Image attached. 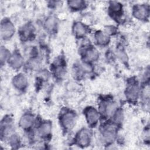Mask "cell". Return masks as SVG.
<instances>
[{"label": "cell", "mask_w": 150, "mask_h": 150, "mask_svg": "<svg viewBox=\"0 0 150 150\" xmlns=\"http://www.w3.org/2000/svg\"><path fill=\"white\" fill-rule=\"evenodd\" d=\"M15 32V27L12 23L8 20L4 19L1 25V36L4 39L11 38Z\"/></svg>", "instance_id": "cell-1"}, {"label": "cell", "mask_w": 150, "mask_h": 150, "mask_svg": "<svg viewBox=\"0 0 150 150\" xmlns=\"http://www.w3.org/2000/svg\"><path fill=\"white\" fill-rule=\"evenodd\" d=\"M76 122V115L73 112H66L62 115L61 123L63 127L69 129L73 127Z\"/></svg>", "instance_id": "cell-2"}, {"label": "cell", "mask_w": 150, "mask_h": 150, "mask_svg": "<svg viewBox=\"0 0 150 150\" xmlns=\"http://www.w3.org/2000/svg\"><path fill=\"white\" fill-rule=\"evenodd\" d=\"M133 15L138 19H146L149 15V8L144 5H136L133 9Z\"/></svg>", "instance_id": "cell-3"}, {"label": "cell", "mask_w": 150, "mask_h": 150, "mask_svg": "<svg viewBox=\"0 0 150 150\" xmlns=\"http://www.w3.org/2000/svg\"><path fill=\"white\" fill-rule=\"evenodd\" d=\"M91 134L90 131L86 129L81 130L77 135L78 144L83 146H86L89 145L91 141Z\"/></svg>", "instance_id": "cell-4"}, {"label": "cell", "mask_w": 150, "mask_h": 150, "mask_svg": "<svg viewBox=\"0 0 150 150\" xmlns=\"http://www.w3.org/2000/svg\"><path fill=\"white\" fill-rule=\"evenodd\" d=\"M85 115L86 120L90 125L96 124L99 118L98 112L93 107H88L86 109Z\"/></svg>", "instance_id": "cell-5"}, {"label": "cell", "mask_w": 150, "mask_h": 150, "mask_svg": "<svg viewBox=\"0 0 150 150\" xmlns=\"http://www.w3.org/2000/svg\"><path fill=\"white\" fill-rule=\"evenodd\" d=\"M139 95V87L135 83L129 84L126 89V96L131 100L137 99Z\"/></svg>", "instance_id": "cell-6"}, {"label": "cell", "mask_w": 150, "mask_h": 150, "mask_svg": "<svg viewBox=\"0 0 150 150\" xmlns=\"http://www.w3.org/2000/svg\"><path fill=\"white\" fill-rule=\"evenodd\" d=\"M13 84L16 88L22 90L26 87L28 81L26 77L23 74H19L14 77L13 79Z\"/></svg>", "instance_id": "cell-7"}, {"label": "cell", "mask_w": 150, "mask_h": 150, "mask_svg": "<svg viewBox=\"0 0 150 150\" xmlns=\"http://www.w3.org/2000/svg\"><path fill=\"white\" fill-rule=\"evenodd\" d=\"M104 139L107 142L113 141L115 138L116 129L113 125H108L107 127L103 133Z\"/></svg>", "instance_id": "cell-8"}, {"label": "cell", "mask_w": 150, "mask_h": 150, "mask_svg": "<svg viewBox=\"0 0 150 150\" xmlns=\"http://www.w3.org/2000/svg\"><path fill=\"white\" fill-rule=\"evenodd\" d=\"M33 116L30 114L23 115L20 120V125L24 129H27L31 127L33 124Z\"/></svg>", "instance_id": "cell-9"}, {"label": "cell", "mask_w": 150, "mask_h": 150, "mask_svg": "<svg viewBox=\"0 0 150 150\" xmlns=\"http://www.w3.org/2000/svg\"><path fill=\"white\" fill-rule=\"evenodd\" d=\"M9 60L11 66L15 69L20 68L23 63L22 57L18 53H15L13 55L11 56Z\"/></svg>", "instance_id": "cell-10"}, {"label": "cell", "mask_w": 150, "mask_h": 150, "mask_svg": "<svg viewBox=\"0 0 150 150\" xmlns=\"http://www.w3.org/2000/svg\"><path fill=\"white\" fill-rule=\"evenodd\" d=\"M73 32L77 37H82L84 36L87 32V28L83 23L76 22L73 26Z\"/></svg>", "instance_id": "cell-11"}, {"label": "cell", "mask_w": 150, "mask_h": 150, "mask_svg": "<svg viewBox=\"0 0 150 150\" xmlns=\"http://www.w3.org/2000/svg\"><path fill=\"white\" fill-rule=\"evenodd\" d=\"M52 126L49 122H44L40 126L38 132L40 136L45 137L48 135L51 132Z\"/></svg>", "instance_id": "cell-12"}, {"label": "cell", "mask_w": 150, "mask_h": 150, "mask_svg": "<svg viewBox=\"0 0 150 150\" xmlns=\"http://www.w3.org/2000/svg\"><path fill=\"white\" fill-rule=\"evenodd\" d=\"M95 38L97 42L100 45H107L110 40L109 37L102 32H97L95 35Z\"/></svg>", "instance_id": "cell-13"}, {"label": "cell", "mask_w": 150, "mask_h": 150, "mask_svg": "<svg viewBox=\"0 0 150 150\" xmlns=\"http://www.w3.org/2000/svg\"><path fill=\"white\" fill-rule=\"evenodd\" d=\"M85 57L88 61H95L98 57V53L97 50L94 48H91L87 50Z\"/></svg>", "instance_id": "cell-14"}, {"label": "cell", "mask_w": 150, "mask_h": 150, "mask_svg": "<svg viewBox=\"0 0 150 150\" xmlns=\"http://www.w3.org/2000/svg\"><path fill=\"white\" fill-rule=\"evenodd\" d=\"M117 110V105L115 103L110 102L107 103V104L105 105L104 107V111L105 114L108 116L112 115L114 114H115Z\"/></svg>", "instance_id": "cell-15"}, {"label": "cell", "mask_w": 150, "mask_h": 150, "mask_svg": "<svg viewBox=\"0 0 150 150\" xmlns=\"http://www.w3.org/2000/svg\"><path fill=\"white\" fill-rule=\"evenodd\" d=\"M122 5L118 2H112L110 6V11L114 14H119L121 12Z\"/></svg>", "instance_id": "cell-16"}, {"label": "cell", "mask_w": 150, "mask_h": 150, "mask_svg": "<svg viewBox=\"0 0 150 150\" xmlns=\"http://www.w3.org/2000/svg\"><path fill=\"white\" fill-rule=\"evenodd\" d=\"M68 3L70 8L74 10H79L81 9L85 4L84 2L82 1H69Z\"/></svg>", "instance_id": "cell-17"}, {"label": "cell", "mask_w": 150, "mask_h": 150, "mask_svg": "<svg viewBox=\"0 0 150 150\" xmlns=\"http://www.w3.org/2000/svg\"><path fill=\"white\" fill-rule=\"evenodd\" d=\"M46 28L48 29V30H53L54 29V28L56 26V19L53 18V17H50L49 19H47V20L46 22Z\"/></svg>", "instance_id": "cell-18"}, {"label": "cell", "mask_w": 150, "mask_h": 150, "mask_svg": "<svg viewBox=\"0 0 150 150\" xmlns=\"http://www.w3.org/2000/svg\"><path fill=\"white\" fill-rule=\"evenodd\" d=\"M10 58V53L9 52V51L3 47H1V63L6 61L7 59Z\"/></svg>", "instance_id": "cell-19"}, {"label": "cell", "mask_w": 150, "mask_h": 150, "mask_svg": "<svg viewBox=\"0 0 150 150\" xmlns=\"http://www.w3.org/2000/svg\"><path fill=\"white\" fill-rule=\"evenodd\" d=\"M32 32H33L32 27L29 25H28L24 27V28L22 29V30L21 31V34L23 38H26L30 36Z\"/></svg>", "instance_id": "cell-20"}, {"label": "cell", "mask_w": 150, "mask_h": 150, "mask_svg": "<svg viewBox=\"0 0 150 150\" xmlns=\"http://www.w3.org/2000/svg\"><path fill=\"white\" fill-rule=\"evenodd\" d=\"M117 55L118 56V57L122 61L125 62L127 61V54L126 53L122 50H118V52H117Z\"/></svg>", "instance_id": "cell-21"}, {"label": "cell", "mask_w": 150, "mask_h": 150, "mask_svg": "<svg viewBox=\"0 0 150 150\" xmlns=\"http://www.w3.org/2000/svg\"><path fill=\"white\" fill-rule=\"evenodd\" d=\"M115 121L118 122H121L122 120V113L121 111H116V112H115Z\"/></svg>", "instance_id": "cell-22"}]
</instances>
